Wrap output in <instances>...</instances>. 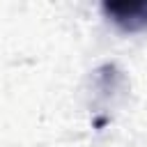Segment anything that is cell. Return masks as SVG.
<instances>
[{"mask_svg": "<svg viewBox=\"0 0 147 147\" xmlns=\"http://www.w3.org/2000/svg\"><path fill=\"white\" fill-rule=\"evenodd\" d=\"M101 11L124 32H140L147 28V0H113L103 2Z\"/></svg>", "mask_w": 147, "mask_h": 147, "instance_id": "cell-1", "label": "cell"}]
</instances>
